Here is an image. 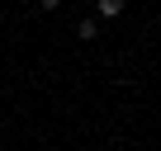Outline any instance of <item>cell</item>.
Instances as JSON below:
<instances>
[{"instance_id": "obj_1", "label": "cell", "mask_w": 161, "mask_h": 151, "mask_svg": "<svg viewBox=\"0 0 161 151\" xmlns=\"http://www.w3.org/2000/svg\"><path fill=\"white\" fill-rule=\"evenodd\" d=\"M76 38H80V43H95V38H100V14H95V19H80V24H76Z\"/></svg>"}, {"instance_id": "obj_2", "label": "cell", "mask_w": 161, "mask_h": 151, "mask_svg": "<svg viewBox=\"0 0 161 151\" xmlns=\"http://www.w3.org/2000/svg\"><path fill=\"white\" fill-rule=\"evenodd\" d=\"M95 14L100 19H119L123 14V0H95Z\"/></svg>"}, {"instance_id": "obj_3", "label": "cell", "mask_w": 161, "mask_h": 151, "mask_svg": "<svg viewBox=\"0 0 161 151\" xmlns=\"http://www.w3.org/2000/svg\"><path fill=\"white\" fill-rule=\"evenodd\" d=\"M38 5H43V10H62V0H38Z\"/></svg>"}]
</instances>
